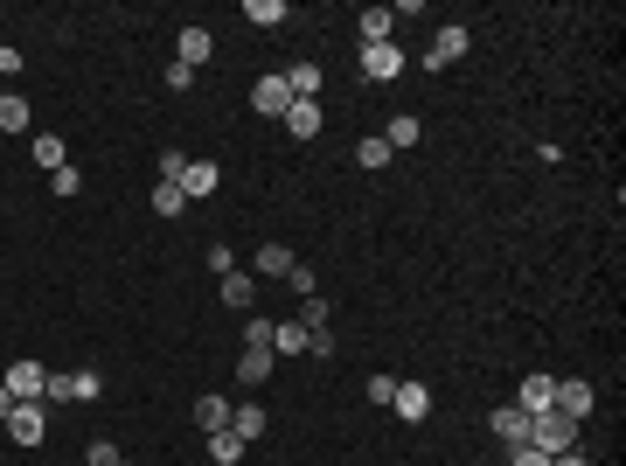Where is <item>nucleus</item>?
<instances>
[{
  "mask_svg": "<svg viewBox=\"0 0 626 466\" xmlns=\"http://www.w3.org/2000/svg\"><path fill=\"white\" fill-rule=\"evenodd\" d=\"M529 446L557 460V453H571V446H578V425H571L564 411H536V418H529Z\"/></svg>",
  "mask_w": 626,
  "mask_h": 466,
  "instance_id": "1",
  "label": "nucleus"
},
{
  "mask_svg": "<svg viewBox=\"0 0 626 466\" xmlns=\"http://www.w3.org/2000/svg\"><path fill=\"white\" fill-rule=\"evenodd\" d=\"M251 112H265V119H286V112H293V84H286V70H272V77L251 84Z\"/></svg>",
  "mask_w": 626,
  "mask_h": 466,
  "instance_id": "2",
  "label": "nucleus"
},
{
  "mask_svg": "<svg viewBox=\"0 0 626 466\" xmlns=\"http://www.w3.org/2000/svg\"><path fill=\"white\" fill-rule=\"evenodd\" d=\"M42 432H49V404H14L7 411V439L14 446H42Z\"/></svg>",
  "mask_w": 626,
  "mask_h": 466,
  "instance_id": "3",
  "label": "nucleus"
},
{
  "mask_svg": "<svg viewBox=\"0 0 626 466\" xmlns=\"http://www.w3.org/2000/svg\"><path fill=\"white\" fill-rule=\"evenodd\" d=\"M362 77H369V84L404 77V49H397V42H369V49H362Z\"/></svg>",
  "mask_w": 626,
  "mask_h": 466,
  "instance_id": "4",
  "label": "nucleus"
},
{
  "mask_svg": "<svg viewBox=\"0 0 626 466\" xmlns=\"http://www.w3.org/2000/svg\"><path fill=\"white\" fill-rule=\"evenodd\" d=\"M0 383H7V390H14V404H42V383H49V369H42V362H28V355H21V362H14V369H7V376H0Z\"/></svg>",
  "mask_w": 626,
  "mask_h": 466,
  "instance_id": "5",
  "label": "nucleus"
},
{
  "mask_svg": "<svg viewBox=\"0 0 626 466\" xmlns=\"http://www.w3.org/2000/svg\"><path fill=\"white\" fill-rule=\"evenodd\" d=\"M592 404H599V390H592L585 376H571V383H557V404H550V411H564L571 425H585V418H592Z\"/></svg>",
  "mask_w": 626,
  "mask_h": 466,
  "instance_id": "6",
  "label": "nucleus"
},
{
  "mask_svg": "<svg viewBox=\"0 0 626 466\" xmlns=\"http://www.w3.org/2000/svg\"><path fill=\"white\" fill-rule=\"evenodd\" d=\"M209 49H216V35H209L202 21H188V28H181V42H174V63L202 70V63H209Z\"/></svg>",
  "mask_w": 626,
  "mask_h": 466,
  "instance_id": "7",
  "label": "nucleus"
},
{
  "mask_svg": "<svg viewBox=\"0 0 626 466\" xmlns=\"http://www.w3.org/2000/svg\"><path fill=\"white\" fill-rule=\"evenodd\" d=\"M390 411H397L404 425H425V418H432V390H425V383H397Z\"/></svg>",
  "mask_w": 626,
  "mask_h": 466,
  "instance_id": "8",
  "label": "nucleus"
},
{
  "mask_svg": "<svg viewBox=\"0 0 626 466\" xmlns=\"http://www.w3.org/2000/svg\"><path fill=\"white\" fill-rule=\"evenodd\" d=\"M473 49V28H460V21H446L439 28V42H432V70H446V63H460Z\"/></svg>",
  "mask_w": 626,
  "mask_h": 466,
  "instance_id": "9",
  "label": "nucleus"
},
{
  "mask_svg": "<svg viewBox=\"0 0 626 466\" xmlns=\"http://www.w3.org/2000/svg\"><path fill=\"white\" fill-rule=\"evenodd\" d=\"M515 404H522L529 418H536V411H550V404H557V376H543V369H536V376H522V390H515Z\"/></svg>",
  "mask_w": 626,
  "mask_h": 466,
  "instance_id": "10",
  "label": "nucleus"
},
{
  "mask_svg": "<svg viewBox=\"0 0 626 466\" xmlns=\"http://www.w3.org/2000/svg\"><path fill=\"white\" fill-rule=\"evenodd\" d=\"M487 425H494V439H501V446H529V411H522V404H501Z\"/></svg>",
  "mask_w": 626,
  "mask_h": 466,
  "instance_id": "11",
  "label": "nucleus"
},
{
  "mask_svg": "<svg viewBox=\"0 0 626 466\" xmlns=\"http://www.w3.org/2000/svg\"><path fill=\"white\" fill-rule=\"evenodd\" d=\"M223 188V167L216 160H188V174H181V195L195 202V195H216Z\"/></svg>",
  "mask_w": 626,
  "mask_h": 466,
  "instance_id": "12",
  "label": "nucleus"
},
{
  "mask_svg": "<svg viewBox=\"0 0 626 466\" xmlns=\"http://www.w3.org/2000/svg\"><path fill=\"white\" fill-rule=\"evenodd\" d=\"M300 258H293V244H258V258H251V272L258 279H286Z\"/></svg>",
  "mask_w": 626,
  "mask_h": 466,
  "instance_id": "13",
  "label": "nucleus"
},
{
  "mask_svg": "<svg viewBox=\"0 0 626 466\" xmlns=\"http://www.w3.org/2000/svg\"><path fill=\"white\" fill-rule=\"evenodd\" d=\"M265 425H272V418H265V404H230V432H237L244 446H251V439H265Z\"/></svg>",
  "mask_w": 626,
  "mask_h": 466,
  "instance_id": "14",
  "label": "nucleus"
},
{
  "mask_svg": "<svg viewBox=\"0 0 626 466\" xmlns=\"http://www.w3.org/2000/svg\"><path fill=\"white\" fill-rule=\"evenodd\" d=\"M286 133H293V140H313V133H320V98H293V112H286Z\"/></svg>",
  "mask_w": 626,
  "mask_h": 466,
  "instance_id": "15",
  "label": "nucleus"
},
{
  "mask_svg": "<svg viewBox=\"0 0 626 466\" xmlns=\"http://www.w3.org/2000/svg\"><path fill=\"white\" fill-rule=\"evenodd\" d=\"M244 21H251V28H286L293 7H286V0H244Z\"/></svg>",
  "mask_w": 626,
  "mask_h": 466,
  "instance_id": "16",
  "label": "nucleus"
},
{
  "mask_svg": "<svg viewBox=\"0 0 626 466\" xmlns=\"http://www.w3.org/2000/svg\"><path fill=\"white\" fill-rule=\"evenodd\" d=\"M265 376H272V348H244V355H237V383H244V390H258Z\"/></svg>",
  "mask_w": 626,
  "mask_h": 466,
  "instance_id": "17",
  "label": "nucleus"
},
{
  "mask_svg": "<svg viewBox=\"0 0 626 466\" xmlns=\"http://www.w3.org/2000/svg\"><path fill=\"white\" fill-rule=\"evenodd\" d=\"M195 425H202V439H209V432H230V404H223L216 390H209V397H195Z\"/></svg>",
  "mask_w": 626,
  "mask_h": 466,
  "instance_id": "18",
  "label": "nucleus"
},
{
  "mask_svg": "<svg viewBox=\"0 0 626 466\" xmlns=\"http://www.w3.org/2000/svg\"><path fill=\"white\" fill-rule=\"evenodd\" d=\"M251 300H258V279H251V272H230V279H223V307L251 313Z\"/></svg>",
  "mask_w": 626,
  "mask_h": 466,
  "instance_id": "19",
  "label": "nucleus"
},
{
  "mask_svg": "<svg viewBox=\"0 0 626 466\" xmlns=\"http://www.w3.org/2000/svg\"><path fill=\"white\" fill-rule=\"evenodd\" d=\"M307 327H300V320H272V348H279V355H307Z\"/></svg>",
  "mask_w": 626,
  "mask_h": 466,
  "instance_id": "20",
  "label": "nucleus"
},
{
  "mask_svg": "<svg viewBox=\"0 0 626 466\" xmlns=\"http://www.w3.org/2000/svg\"><path fill=\"white\" fill-rule=\"evenodd\" d=\"M286 84H293V98H320L327 70H320V63H293V70H286Z\"/></svg>",
  "mask_w": 626,
  "mask_h": 466,
  "instance_id": "21",
  "label": "nucleus"
},
{
  "mask_svg": "<svg viewBox=\"0 0 626 466\" xmlns=\"http://www.w3.org/2000/svg\"><path fill=\"white\" fill-rule=\"evenodd\" d=\"M35 167H49V174H56V167H70V147H63L56 133H35Z\"/></svg>",
  "mask_w": 626,
  "mask_h": 466,
  "instance_id": "22",
  "label": "nucleus"
},
{
  "mask_svg": "<svg viewBox=\"0 0 626 466\" xmlns=\"http://www.w3.org/2000/svg\"><path fill=\"white\" fill-rule=\"evenodd\" d=\"M383 140H390V154H397V147H418V140H425V126H418V119H411V112H397V119H390V133H383Z\"/></svg>",
  "mask_w": 626,
  "mask_h": 466,
  "instance_id": "23",
  "label": "nucleus"
},
{
  "mask_svg": "<svg viewBox=\"0 0 626 466\" xmlns=\"http://www.w3.org/2000/svg\"><path fill=\"white\" fill-rule=\"evenodd\" d=\"M70 397H77V404H98V397H105V376H98V369H70Z\"/></svg>",
  "mask_w": 626,
  "mask_h": 466,
  "instance_id": "24",
  "label": "nucleus"
},
{
  "mask_svg": "<svg viewBox=\"0 0 626 466\" xmlns=\"http://www.w3.org/2000/svg\"><path fill=\"white\" fill-rule=\"evenodd\" d=\"M0 133H28V98L0 91Z\"/></svg>",
  "mask_w": 626,
  "mask_h": 466,
  "instance_id": "25",
  "label": "nucleus"
},
{
  "mask_svg": "<svg viewBox=\"0 0 626 466\" xmlns=\"http://www.w3.org/2000/svg\"><path fill=\"white\" fill-rule=\"evenodd\" d=\"M209 460L237 466V460H244V439H237V432H209Z\"/></svg>",
  "mask_w": 626,
  "mask_h": 466,
  "instance_id": "26",
  "label": "nucleus"
},
{
  "mask_svg": "<svg viewBox=\"0 0 626 466\" xmlns=\"http://www.w3.org/2000/svg\"><path fill=\"white\" fill-rule=\"evenodd\" d=\"M355 167H369V174H376V167H390V140H383V133H369V140L355 147Z\"/></svg>",
  "mask_w": 626,
  "mask_h": 466,
  "instance_id": "27",
  "label": "nucleus"
},
{
  "mask_svg": "<svg viewBox=\"0 0 626 466\" xmlns=\"http://www.w3.org/2000/svg\"><path fill=\"white\" fill-rule=\"evenodd\" d=\"M369 42H390V7H362V49Z\"/></svg>",
  "mask_w": 626,
  "mask_h": 466,
  "instance_id": "28",
  "label": "nucleus"
},
{
  "mask_svg": "<svg viewBox=\"0 0 626 466\" xmlns=\"http://www.w3.org/2000/svg\"><path fill=\"white\" fill-rule=\"evenodd\" d=\"M181 209H188V195H181L174 181H160V188H154V216H167V223H174Z\"/></svg>",
  "mask_w": 626,
  "mask_h": 466,
  "instance_id": "29",
  "label": "nucleus"
},
{
  "mask_svg": "<svg viewBox=\"0 0 626 466\" xmlns=\"http://www.w3.org/2000/svg\"><path fill=\"white\" fill-rule=\"evenodd\" d=\"M327 320H334L327 300H300V327H307V334H327Z\"/></svg>",
  "mask_w": 626,
  "mask_h": 466,
  "instance_id": "30",
  "label": "nucleus"
},
{
  "mask_svg": "<svg viewBox=\"0 0 626 466\" xmlns=\"http://www.w3.org/2000/svg\"><path fill=\"white\" fill-rule=\"evenodd\" d=\"M181 174H188V154H181V147H167V154H160V181H174V188H181Z\"/></svg>",
  "mask_w": 626,
  "mask_h": 466,
  "instance_id": "31",
  "label": "nucleus"
},
{
  "mask_svg": "<svg viewBox=\"0 0 626 466\" xmlns=\"http://www.w3.org/2000/svg\"><path fill=\"white\" fill-rule=\"evenodd\" d=\"M286 286H293L300 300H313V293H320V279H313V265H293V272H286Z\"/></svg>",
  "mask_w": 626,
  "mask_h": 466,
  "instance_id": "32",
  "label": "nucleus"
},
{
  "mask_svg": "<svg viewBox=\"0 0 626 466\" xmlns=\"http://www.w3.org/2000/svg\"><path fill=\"white\" fill-rule=\"evenodd\" d=\"M84 460H91V466H126V460H119V446H112V439H91V446H84Z\"/></svg>",
  "mask_w": 626,
  "mask_h": 466,
  "instance_id": "33",
  "label": "nucleus"
},
{
  "mask_svg": "<svg viewBox=\"0 0 626 466\" xmlns=\"http://www.w3.org/2000/svg\"><path fill=\"white\" fill-rule=\"evenodd\" d=\"M49 188H56V195H84V174H77V167H56Z\"/></svg>",
  "mask_w": 626,
  "mask_h": 466,
  "instance_id": "34",
  "label": "nucleus"
},
{
  "mask_svg": "<svg viewBox=\"0 0 626 466\" xmlns=\"http://www.w3.org/2000/svg\"><path fill=\"white\" fill-rule=\"evenodd\" d=\"M209 272L230 279V272H237V251H230V244H209Z\"/></svg>",
  "mask_w": 626,
  "mask_h": 466,
  "instance_id": "35",
  "label": "nucleus"
},
{
  "mask_svg": "<svg viewBox=\"0 0 626 466\" xmlns=\"http://www.w3.org/2000/svg\"><path fill=\"white\" fill-rule=\"evenodd\" d=\"M244 348H272V320L251 313V320H244Z\"/></svg>",
  "mask_w": 626,
  "mask_h": 466,
  "instance_id": "36",
  "label": "nucleus"
},
{
  "mask_svg": "<svg viewBox=\"0 0 626 466\" xmlns=\"http://www.w3.org/2000/svg\"><path fill=\"white\" fill-rule=\"evenodd\" d=\"M42 404H49V411H56V404H70V376H56V369H49V383H42Z\"/></svg>",
  "mask_w": 626,
  "mask_h": 466,
  "instance_id": "37",
  "label": "nucleus"
},
{
  "mask_svg": "<svg viewBox=\"0 0 626 466\" xmlns=\"http://www.w3.org/2000/svg\"><path fill=\"white\" fill-rule=\"evenodd\" d=\"M362 390H369V404H390V397H397V376H369Z\"/></svg>",
  "mask_w": 626,
  "mask_h": 466,
  "instance_id": "38",
  "label": "nucleus"
},
{
  "mask_svg": "<svg viewBox=\"0 0 626 466\" xmlns=\"http://www.w3.org/2000/svg\"><path fill=\"white\" fill-rule=\"evenodd\" d=\"M515 453V466H550V453H536V446H508Z\"/></svg>",
  "mask_w": 626,
  "mask_h": 466,
  "instance_id": "39",
  "label": "nucleus"
},
{
  "mask_svg": "<svg viewBox=\"0 0 626 466\" xmlns=\"http://www.w3.org/2000/svg\"><path fill=\"white\" fill-rule=\"evenodd\" d=\"M0 70L14 77V70H21V49H7V42H0Z\"/></svg>",
  "mask_w": 626,
  "mask_h": 466,
  "instance_id": "40",
  "label": "nucleus"
},
{
  "mask_svg": "<svg viewBox=\"0 0 626 466\" xmlns=\"http://www.w3.org/2000/svg\"><path fill=\"white\" fill-rule=\"evenodd\" d=\"M550 466H592V460H585V453L571 446V453H557V460H550Z\"/></svg>",
  "mask_w": 626,
  "mask_h": 466,
  "instance_id": "41",
  "label": "nucleus"
},
{
  "mask_svg": "<svg viewBox=\"0 0 626 466\" xmlns=\"http://www.w3.org/2000/svg\"><path fill=\"white\" fill-rule=\"evenodd\" d=\"M7 411H14V390H7V383H0V425H7Z\"/></svg>",
  "mask_w": 626,
  "mask_h": 466,
  "instance_id": "42",
  "label": "nucleus"
}]
</instances>
